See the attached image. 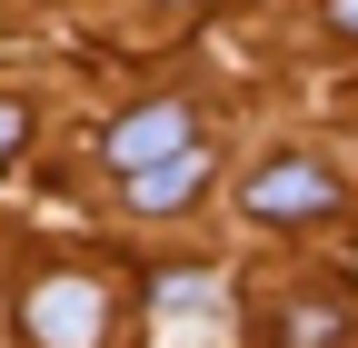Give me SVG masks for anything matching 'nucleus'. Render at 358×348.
<instances>
[{
  "label": "nucleus",
  "mask_w": 358,
  "mask_h": 348,
  "mask_svg": "<svg viewBox=\"0 0 358 348\" xmlns=\"http://www.w3.org/2000/svg\"><path fill=\"white\" fill-rule=\"evenodd\" d=\"M20 328H30V348H100L110 338V289L100 279H40Z\"/></svg>",
  "instance_id": "f257e3e1"
},
{
  "label": "nucleus",
  "mask_w": 358,
  "mask_h": 348,
  "mask_svg": "<svg viewBox=\"0 0 358 348\" xmlns=\"http://www.w3.org/2000/svg\"><path fill=\"white\" fill-rule=\"evenodd\" d=\"M179 150H189V110H179V100H140V110H129L110 140H100V159L120 169V180H129V169H159V159H179Z\"/></svg>",
  "instance_id": "f03ea898"
},
{
  "label": "nucleus",
  "mask_w": 358,
  "mask_h": 348,
  "mask_svg": "<svg viewBox=\"0 0 358 348\" xmlns=\"http://www.w3.org/2000/svg\"><path fill=\"white\" fill-rule=\"evenodd\" d=\"M338 209V180L319 159H268L249 180V219H329Z\"/></svg>",
  "instance_id": "7ed1b4c3"
},
{
  "label": "nucleus",
  "mask_w": 358,
  "mask_h": 348,
  "mask_svg": "<svg viewBox=\"0 0 358 348\" xmlns=\"http://www.w3.org/2000/svg\"><path fill=\"white\" fill-rule=\"evenodd\" d=\"M189 189H199V150H179L159 169H129V209H179Z\"/></svg>",
  "instance_id": "20e7f679"
},
{
  "label": "nucleus",
  "mask_w": 358,
  "mask_h": 348,
  "mask_svg": "<svg viewBox=\"0 0 358 348\" xmlns=\"http://www.w3.org/2000/svg\"><path fill=\"white\" fill-rule=\"evenodd\" d=\"M289 348H348V319H338V309H329V319L299 309V319H289Z\"/></svg>",
  "instance_id": "39448f33"
},
{
  "label": "nucleus",
  "mask_w": 358,
  "mask_h": 348,
  "mask_svg": "<svg viewBox=\"0 0 358 348\" xmlns=\"http://www.w3.org/2000/svg\"><path fill=\"white\" fill-rule=\"evenodd\" d=\"M20 140H30V110H20V100H0V159H10Z\"/></svg>",
  "instance_id": "423d86ee"
},
{
  "label": "nucleus",
  "mask_w": 358,
  "mask_h": 348,
  "mask_svg": "<svg viewBox=\"0 0 358 348\" xmlns=\"http://www.w3.org/2000/svg\"><path fill=\"white\" fill-rule=\"evenodd\" d=\"M329 30H338V40H358V0H329Z\"/></svg>",
  "instance_id": "0eeeda50"
}]
</instances>
